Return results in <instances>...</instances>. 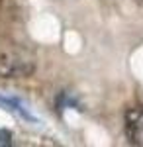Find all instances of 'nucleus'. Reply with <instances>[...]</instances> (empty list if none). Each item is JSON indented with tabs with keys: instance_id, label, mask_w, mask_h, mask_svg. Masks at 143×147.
<instances>
[{
	"instance_id": "obj_4",
	"label": "nucleus",
	"mask_w": 143,
	"mask_h": 147,
	"mask_svg": "<svg viewBox=\"0 0 143 147\" xmlns=\"http://www.w3.org/2000/svg\"><path fill=\"white\" fill-rule=\"evenodd\" d=\"M10 145H12V136H10V131L0 129V147H10Z\"/></svg>"
},
{
	"instance_id": "obj_2",
	"label": "nucleus",
	"mask_w": 143,
	"mask_h": 147,
	"mask_svg": "<svg viewBox=\"0 0 143 147\" xmlns=\"http://www.w3.org/2000/svg\"><path fill=\"white\" fill-rule=\"evenodd\" d=\"M125 134L135 145H143V108H132L125 114Z\"/></svg>"
},
{
	"instance_id": "obj_3",
	"label": "nucleus",
	"mask_w": 143,
	"mask_h": 147,
	"mask_svg": "<svg viewBox=\"0 0 143 147\" xmlns=\"http://www.w3.org/2000/svg\"><path fill=\"white\" fill-rule=\"evenodd\" d=\"M0 106H6L8 110H12V112H18V114H22L24 118H28V120H32V116L26 112L22 108V104L18 100H12V98H4V96H0Z\"/></svg>"
},
{
	"instance_id": "obj_1",
	"label": "nucleus",
	"mask_w": 143,
	"mask_h": 147,
	"mask_svg": "<svg viewBox=\"0 0 143 147\" xmlns=\"http://www.w3.org/2000/svg\"><path fill=\"white\" fill-rule=\"evenodd\" d=\"M33 73V59L24 55L22 51H10L0 55V77L4 79H16V77H28Z\"/></svg>"
}]
</instances>
